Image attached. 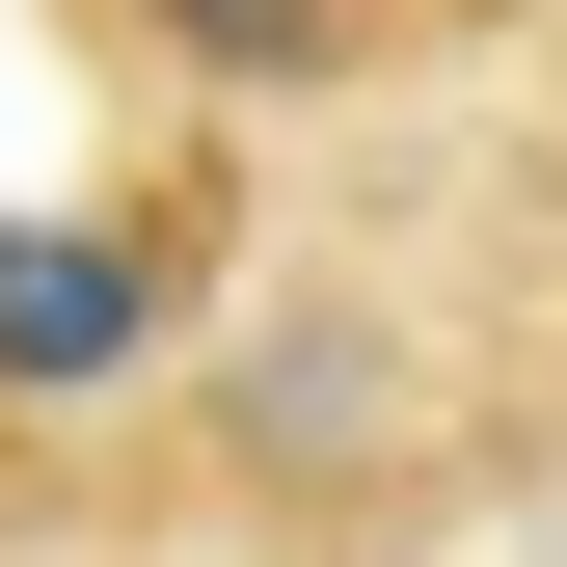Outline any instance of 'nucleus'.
<instances>
[{
  "instance_id": "f257e3e1",
  "label": "nucleus",
  "mask_w": 567,
  "mask_h": 567,
  "mask_svg": "<svg viewBox=\"0 0 567 567\" xmlns=\"http://www.w3.org/2000/svg\"><path fill=\"white\" fill-rule=\"evenodd\" d=\"M163 351V244L135 217H0V405H109Z\"/></svg>"
},
{
  "instance_id": "f03ea898",
  "label": "nucleus",
  "mask_w": 567,
  "mask_h": 567,
  "mask_svg": "<svg viewBox=\"0 0 567 567\" xmlns=\"http://www.w3.org/2000/svg\"><path fill=\"white\" fill-rule=\"evenodd\" d=\"M135 28H163L189 82H324V54L379 28V0H135Z\"/></svg>"
}]
</instances>
